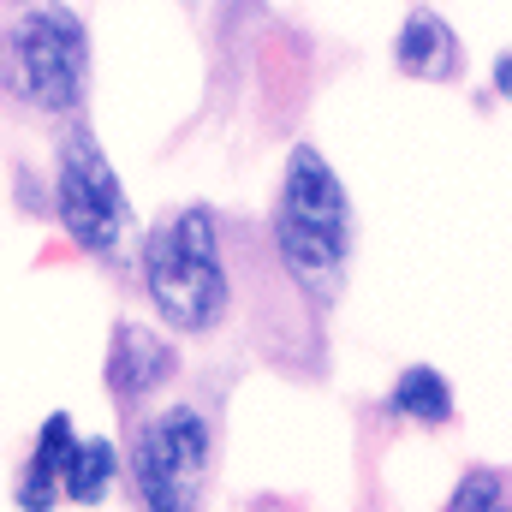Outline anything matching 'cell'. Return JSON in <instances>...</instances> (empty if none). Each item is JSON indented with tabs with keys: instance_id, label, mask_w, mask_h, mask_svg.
<instances>
[{
	"instance_id": "6da1fadb",
	"label": "cell",
	"mask_w": 512,
	"mask_h": 512,
	"mask_svg": "<svg viewBox=\"0 0 512 512\" xmlns=\"http://www.w3.org/2000/svg\"><path fill=\"white\" fill-rule=\"evenodd\" d=\"M0 96L72 120L90 96V30L66 0H12L0 12Z\"/></svg>"
},
{
	"instance_id": "9c48e42d",
	"label": "cell",
	"mask_w": 512,
	"mask_h": 512,
	"mask_svg": "<svg viewBox=\"0 0 512 512\" xmlns=\"http://www.w3.org/2000/svg\"><path fill=\"white\" fill-rule=\"evenodd\" d=\"M114 483H120V453H114V441H108V435L72 441L66 471H60V501H72V507H102V501L114 495Z\"/></svg>"
},
{
	"instance_id": "52a82bcc",
	"label": "cell",
	"mask_w": 512,
	"mask_h": 512,
	"mask_svg": "<svg viewBox=\"0 0 512 512\" xmlns=\"http://www.w3.org/2000/svg\"><path fill=\"white\" fill-rule=\"evenodd\" d=\"M72 441H78L72 417H66V411H54V417L42 423L36 447H30L24 477H18V507H24V512H54V501H60V471H66Z\"/></svg>"
},
{
	"instance_id": "ba28073f",
	"label": "cell",
	"mask_w": 512,
	"mask_h": 512,
	"mask_svg": "<svg viewBox=\"0 0 512 512\" xmlns=\"http://www.w3.org/2000/svg\"><path fill=\"white\" fill-rule=\"evenodd\" d=\"M393 60H399L405 78H429V84H435V78H453V66H459V36L447 30L441 12H411V18L399 24Z\"/></svg>"
},
{
	"instance_id": "8fae6325",
	"label": "cell",
	"mask_w": 512,
	"mask_h": 512,
	"mask_svg": "<svg viewBox=\"0 0 512 512\" xmlns=\"http://www.w3.org/2000/svg\"><path fill=\"white\" fill-rule=\"evenodd\" d=\"M447 512H512V483L501 471H465Z\"/></svg>"
},
{
	"instance_id": "277c9868",
	"label": "cell",
	"mask_w": 512,
	"mask_h": 512,
	"mask_svg": "<svg viewBox=\"0 0 512 512\" xmlns=\"http://www.w3.org/2000/svg\"><path fill=\"white\" fill-rule=\"evenodd\" d=\"M215 459V429L197 405H167L137 423L126 477L143 512H197Z\"/></svg>"
},
{
	"instance_id": "7a4b0ae2",
	"label": "cell",
	"mask_w": 512,
	"mask_h": 512,
	"mask_svg": "<svg viewBox=\"0 0 512 512\" xmlns=\"http://www.w3.org/2000/svg\"><path fill=\"white\" fill-rule=\"evenodd\" d=\"M274 251L310 298L340 292L352 262V197L316 143H298L286 155V179L274 197Z\"/></svg>"
},
{
	"instance_id": "5b68a950",
	"label": "cell",
	"mask_w": 512,
	"mask_h": 512,
	"mask_svg": "<svg viewBox=\"0 0 512 512\" xmlns=\"http://www.w3.org/2000/svg\"><path fill=\"white\" fill-rule=\"evenodd\" d=\"M54 221L90 256L120 251V239H126L131 197L114 173V161H108V149L84 126H72L54 149Z\"/></svg>"
},
{
	"instance_id": "30bf717a",
	"label": "cell",
	"mask_w": 512,
	"mask_h": 512,
	"mask_svg": "<svg viewBox=\"0 0 512 512\" xmlns=\"http://www.w3.org/2000/svg\"><path fill=\"white\" fill-rule=\"evenodd\" d=\"M393 411H399V417H417V423H447V417H453V387H447L441 370L411 364V370L393 382Z\"/></svg>"
},
{
	"instance_id": "3957f363",
	"label": "cell",
	"mask_w": 512,
	"mask_h": 512,
	"mask_svg": "<svg viewBox=\"0 0 512 512\" xmlns=\"http://www.w3.org/2000/svg\"><path fill=\"white\" fill-rule=\"evenodd\" d=\"M143 292L173 334H209L227 316V262L221 227L203 203L173 209L143 239Z\"/></svg>"
},
{
	"instance_id": "7c38bea8",
	"label": "cell",
	"mask_w": 512,
	"mask_h": 512,
	"mask_svg": "<svg viewBox=\"0 0 512 512\" xmlns=\"http://www.w3.org/2000/svg\"><path fill=\"white\" fill-rule=\"evenodd\" d=\"M495 90L512 102V54H501V60H495Z\"/></svg>"
},
{
	"instance_id": "8992f818",
	"label": "cell",
	"mask_w": 512,
	"mask_h": 512,
	"mask_svg": "<svg viewBox=\"0 0 512 512\" xmlns=\"http://www.w3.org/2000/svg\"><path fill=\"white\" fill-rule=\"evenodd\" d=\"M173 370H179V352H173L155 328L120 322V328L108 334V370H102V382H108V393H114L120 405H143L155 387L173 382Z\"/></svg>"
}]
</instances>
